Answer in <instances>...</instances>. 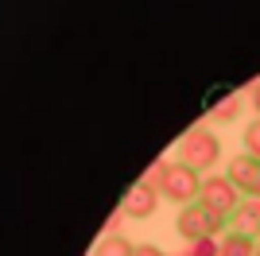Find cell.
<instances>
[{
    "instance_id": "5",
    "label": "cell",
    "mask_w": 260,
    "mask_h": 256,
    "mask_svg": "<svg viewBox=\"0 0 260 256\" xmlns=\"http://www.w3.org/2000/svg\"><path fill=\"white\" fill-rule=\"evenodd\" d=\"M163 194L152 190V186H144V182H136L128 194H124V202H120V210H124V217H136V221H148L155 210H159Z\"/></svg>"
},
{
    "instance_id": "12",
    "label": "cell",
    "mask_w": 260,
    "mask_h": 256,
    "mask_svg": "<svg viewBox=\"0 0 260 256\" xmlns=\"http://www.w3.org/2000/svg\"><path fill=\"white\" fill-rule=\"evenodd\" d=\"M245 151H249L252 159H260V117H252L249 124H245Z\"/></svg>"
},
{
    "instance_id": "7",
    "label": "cell",
    "mask_w": 260,
    "mask_h": 256,
    "mask_svg": "<svg viewBox=\"0 0 260 256\" xmlns=\"http://www.w3.org/2000/svg\"><path fill=\"white\" fill-rule=\"evenodd\" d=\"M229 229L249 233L252 241H260V198H245V202L233 210V217H229Z\"/></svg>"
},
{
    "instance_id": "16",
    "label": "cell",
    "mask_w": 260,
    "mask_h": 256,
    "mask_svg": "<svg viewBox=\"0 0 260 256\" xmlns=\"http://www.w3.org/2000/svg\"><path fill=\"white\" fill-rule=\"evenodd\" d=\"M249 198H260V171H256V179H252V190H249Z\"/></svg>"
},
{
    "instance_id": "3",
    "label": "cell",
    "mask_w": 260,
    "mask_h": 256,
    "mask_svg": "<svg viewBox=\"0 0 260 256\" xmlns=\"http://www.w3.org/2000/svg\"><path fill=\"white\" fill-rule=\"evenodd\" d=\"M202 171H194V167H186V163H179L175 159L171 163V171H167V182H163V198L167 202H175L179 210L183 206H190V202H198V194H202Z\"/></svg>"
},
{
    "instance_id": "15",
    "label": "cell",
    "mask_w": 260,
    "mask_h": 256,
    "mask_svg": "<svg viewBox=\"0 0 260 256\" xmlns=\"http://www.w3.org/2000/svg\"><path fill=\"white\" fill-rule=\"evenodd\" d=\"M249 105L256 109V117H260V82H256V85H252V89H249Z\"/></svg>"
},
{
    "instance_id": "8",
    "label": "cell",
    "mask_w": 260,
    "mask_h": 256,
    "mask_svg": "<svg viewBox=\"0 0 260 256\" xmlns=\"http://www.w3.org/2000/svg\"><path fill=\"white\" fill-rule=\"evenodd\" d=\"M217 256H256V241L249 233L229 229L225 237H217Z\"/></svg>"
},
{
    "instance_id": "10",
    "label": "cell",
    "mask_w": 260,
    "mask_h": 256,
    "mask_svg": "<svg viewBox=\"0 0 260 256\" xmlns=\"http://www.w3.org/2000/svg\"><path fill=\"white\" fill-rule=\"evenodd\" d=\"M237 113H241V101H237V97H225L221 105L210 109V120H214V124H233V120H237Z\"/></svg>"
},
{
    "instance_id": "13",
    "label": "cell",
    "mask_w": 260,
    "mask_h": 256,
    "mask_svg": "<svg viewBox=\"0 0 260 256\" xmlns=\"http://www.w3.org/2000/svg\"><path fill=\"white\" fill-rule=\"evenodd\" d=\"M190 256H217V241H198V245H190Z\"/></svg>"
},
{
    "instance_id": "1",
    "label": "cell",
    "mask_w": 260,
    "mask_h": 256,
    "mask_svg": "<svg viewBox=\"0 0 260 256\" xmlns=\"http://www.w3.org/2000/svg\"><path fill=\"white\" fill-rule=\"evenodd\" d=\"M175 229H179V237H183L186 245H198V241H214V237H225L229 233V217H221V213L206 210L202 202H190L179 210V217H175Z\"/></svg>"
},
{
    "instance_id": "17",
    "label": "cell",
    "mask_w": 260,
    "mask_h": 256,
    "mask_svg": "<svg viewBox=\"0 0 260 256\" xmlns=\"http://www.w3.org/2000/svg\"><path fill=\"white\" fill-rule=\"evenodd\" d=\"M256 256H260V241H256Z\"/></svg>"
},
{
    "instance_id": "9",
    "label": "cell",
    "mask_w": 260,
    "mask_h": 256,
    "mask_svg": "<svg viewBox=\"0 0 260 256\" xmlns=\"http://www.w3.org/2000/svg\"><path fill=\"white\" fill-rule=\"evenodd\" d=\"M93 256H136V245H132L128 237H120V233H109V237L98 241Z\"/></svg>"
},
{
    "instance_id": "4",
    "label": "cell",
    "mask_w": 260,
    "mask_h": 256,
    "mask_svg": "<svg viewBox=\"0 0 260 256\" xmlns=\"http://www.w3.org/2000/svg\"><path fill=\"white\" fill-rule=\"evenodd\" d=\"M198 202L206 206V210L221 213V217H233V210L245 202V194H241L237 186L225 179V171H221V175L214 171V175H206V179H202V194H198Z\"/></svg>"
},
{
    "instance_id": "11",
    "label": "cell",
    "mask_w": 260,
    "mask_h": 256,
    "mask_svg": "<svg viewBox=\"0 0 260 256\" xmlns=\"http://www.w3.org/2000/svg\"><path fill=\"white\" fill-rule=\"evenodd\" d=\"M167 171H171V159H155L152 167L144 171V186H152V190H163V182H167Z\"/></svg>"
},
{
    "instance_id": "2",
    "label": "cell",
    "mask_w": 260,
    "mask_h": 256,
    "mask_svg": "<svg viewBox=\"0 0 260 256\" xmlns=\"http://www.w3.org/2000/svg\"><path fill=\"white\" fill-rule=\"evenodd\" d=\"M217 159H221V136H214L210 128H190L179 144V163L202 171V175H214Z\"/></svg>"
},
{
    "instance_id": "6",
    "label": "cell",
    "mask_w": 260,
    "mask_h": 256,
    "mask_svg": "<svg viewBox=\"0 0 260 256\" xmlns=\"http://www.w3.org/2000/svg\"><path fill=\"white\" fill-rule=\"evenodd\" d=\"M256 171H260V159H252L249 151H237L233 159H229V167H225V179L237 186L245 198H249V190H252V179H256Z\"/></svg>"
},
{
    "instance_id": "14",
    "label": "cell",
    "mask_w": 260,
    "mask_h": 256,
    "mask_svg": "<svg viewBox=\"0 0 260 256\" xmlns=\"http://www.w3.org/2000/svg\"><path fill=\"white\" fill-rule=\"evenodd\" d=\"M136 256H167L159 245H136Z\"/></svg>"
}]
</instances>
